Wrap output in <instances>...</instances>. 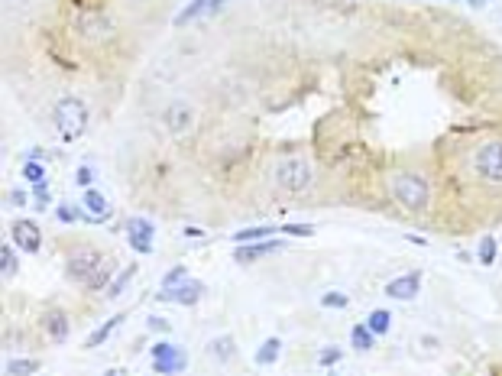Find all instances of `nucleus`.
Instances as JSON below:
<instances>
[{
    "label": "nucleus",
    "mask_w": 502,
    "mask_h": 376,
    "mask_svg": "<svg viewBox=\"0 0 502 376\" xmlns=\"http://www.w3.org/2000/svg\"><path fill=\"white\" fill-rule=\"evenodd\" d=\"M389 195L402 211H409L411 217H421L425 221L428 211H431L434 201V188L428 182L425 172L418 169H396L389 176Z\"/></svg>",
    "instance_id": "obj_1"
},
{
    "label": "nucleus",
    "mask_w": 502,
    "mask_h": 376,
    "mask_svg": "<svg viewBox=\"0 0 502 376\" xmlns=\"http://www.w3.org/2000/svg\"><path fill=\"white\" fill-rule=\"evenodd\" d=\"M114 260H107V256L94 253V250H78V253L69 256L65 263V273H69L72 283L84 285V289H104L110 285L107 279L114 276Z\"/></svg>",
    "instance_id": "obj_2"
},
{
    "label": "nucleus",
    "mask_w": 502,
    "mask_h": 376,
    "mask_svg": "<svg viewBox=\"0 0 502 376\" xmlns=\"http://www.w3.org/2000/svg\"><path fill=\"white\" fill-rule=\"evenodd\" d=\"M470 172L489 188H502V137H489L473 146Z\"/></svg>",
    "instance_id": "obj_3"
},
{
    "label": "nucleus",
    "mask_w": 502,
    "mask_h": 376,
    "mask_svg": "<svg viewBox=\"0 0 502 376\" xmlns=\"http://www.w3.org/2000/svg\"><path fill=\"white\" fill-rule=\"evenodd\" d=\"M52 120H55V130L62 133L65 143H78L88 130V104L75 94H65V98L55 104L52 110Z\"/></svg>",
    "instance_id": "obj_4"
},
{
    "label": "nucleus",
    "mask_w": 502,
    "mask_h": 376,
    "mask_svg": "<svg viewBox=\"0 0 502 376\" xmlns=\"http://www.w3.org/2000/svg\"><path fill=\"white\" fill-rule=\"evenodd\" d=\"M275 185L282 192H304L312 185V162L302 159V156H285V159L275 166Z\"/></svg>",
    "instance_id": "obj_5"
},
{
    "label": "nucleus",
    "mask_w": 502,
    "mask_h": 376,
    "mask_svg": "<svg viewBox=\"0 0 502 376\" xmlns=\"http://www.w3.org/2000/svg\"><path fill=\"white\" fill-rule=\"evenodd\" d=\"M152 370L162 376H176L185 370V353L178 351L176 344H169V341H159V344H152Z\"/></svg>",
    "instance_id": "obj_6"
},
{
    "label": "nucleus",
    "mask_w": 502,
    "mask_h": 376,
    "mask_svg": "<svg viewBox=\"0 0 502 376\" xmlns=\"http://www.w3.org/2000/svg\"><path fill=\"white\" fill-rule=\"evenodd\" d=\"M162 123H166L169 137H185L195 123V108L188 101H172L166 110H162Z\"/></svg>",
    "instance_id": "obj_7"
},
{
    "label": "nucleus",
    "mask_w": 502,
    "mask_h": 376,
    "mask_svg": "<svg viewBox=\"0 0 502 376\" xmlns=\"http://www.w3.org/2000/svg\"><path fill=\"white\" fill-rule=\"evenodd\" d=\"M10 237H13V244L20 246V250H26V253H36L39 246H42V234H39L36 221H26V217L13 221V227H10Z\"/></svg>",
    "instance_id": "obj_8"
},
{
    "label": "nucleus",
    "mask_w": 502,
    "mask_h": 376,
    "mask_svg": "<svg viewBox=\"0 0 502 376\" xmlns=\"http://www.w3.org/2000/svg\"><path fill=\"white\" fill-rule=\"evenodd\" d=\"M127 244L137 253H152V224L146 217H130L127 221Z\"/></svg>",
    "instance_id": "obj_9"
},
{
    "label": "nucleus",
    "mask_w": 502,
    "mask_h": 376,
    "mask_svg": "<svg viewBox=\"0 0 502 376\" xmlns=\"http://www.w3.org/2000/svg\"><path fill=\"white\" fill-rule=\"evenodd\" d=\"M201 292H205V285L195 283V279H188V283H178V285H172V289H162L156 299H159V302H176V305H195V302L201 299Z\"/></svg>",
    "instance_id": "obj_10"
},
{
    "label": "nucleus",
    "mask_w": 502,
    "mask_h": 376,
    "mask_svg": "<svg viewBox=\"0 0 502 376\" xmlns=\"http://www.w3.org/2000/svg\"><path fill=\"white\" fill-rule=\"evenodd\" d=\"M418 292H421V273L418 269H415V273H405V276L392 279V283L386 285V295L389 299H399V302H411Z\"/></svg>",
    "instance_id": "obj_11"
},
{
    "label": "nucleus",
    "mask_w": 502,
    "mask_h": 376,
    "mask_svg": "<svg viewBox=\"0 0 502 376\" xmlns=\"http://www.w3.org/2000/svg\"><path fill=\"white\" fill-rule=\"evenodd\" d=\"M285 246V240H263V244H240L234 250V260L244 263V266H250V263H256L259 256L266 253H275V250H282Z\"/></svg>",
    "instance_id": "obj_12"
},
{
    "label": "nucleus",
    "mask_w": 502,
    "mask_h": 376,
    "mask_svg": "<svg viewBox=\"0 0 502 376\" xmlns=\"http://www.w3.org/2000/svg\"><path fill=\"white\" fill-rule=\"evenodd\" d=\"M84 207H88L84 221H91V224H104L110 217V205H107V198L98 188H84Z\"/></svg>",
    "instance_id": "obj_13"
},
{
    "label": "nucleus",
    "mask_w": 502,
    "mask_h": 376,
    "mask_svg": "<svg viewBox=\"0 0 502 376\" xmlns=\"http://www.w3.org/2000/svg\"><path fill=\"white\" fill-rule=\"evenodd\" d=\"M42 324H46L49 338H52L55 344H62V341L69 338V315H65V312H49V315L42 318Z\"/></svg>",
    "instance_id": "obj_14"
},
{
    "label": "nucleus",
    "mask_w": 502,
    "mask_h": 376,
    "mask_svg": "<svg viewBox=\"0 0 502 376\" xmlns=\"http://www.w3.org/2000/svg\"><path fill=\"white\" fill-rule=\"evenodd\" d=\"M81 30H84V36H91V39H104V36H110V33H114V26L107 23L104 16L88 13V16H81Z\"/></svg>",
    "instance_id": "obj_15"
},
{
    "label": "nucleus",
    "mask_w": 502,
    "mask_h": 376,
    "mask_svg": "<svg viewBox=\"0 0 502 376\" xmlns=\"http://www.w3.org/2000/svg\"><path fill=\"white\" fill-rule=\"evenodd\" d=\"M207 353H211L217 363H227L230 357L236 353V344H234V338L230 334H221V338H214L211 344H207Z\"/></svg>",
    "instance_id": "obj_16"
},
{
    "label": "nucleus",
    "mask_w": 502,
    "mask_h": 376,
    "mask_svg": "<svg viewBox=\"0 0 502 376\" xmlns=\"http://www.w3.org/2000/svg\"><path fill=\"white\" fill-rule=\"evenodd\" d=\"M123 318H127V315H123V312H120V315H114V318H107V321L101 324L98 331H94L91 338H88V344H84V347H101V344H107V338H110V334H114V331L120 328V324H123Z\"/></svg>",
    "instance_id": "obj_17"
},
{
    "label": "nucleus",
    "mask_w": 502,
    "mask_h": 376,
    "mask_svg": "<svg viewBox=\"0 0 502 376\" xmlns=\"http://www.w3.org/2000/svg\"><path fill=\"white\" fill-rule=\"evenodd\" d=\"M366 328L373 331L376 338H380V334H389V328H392V315H389L386 308H373V312L366 315Z\"/></svg>",
    "instance_id": "obj_18"
},
{
    "label": "nucleus",
    "mask_w": 502,
    "mask_h": 376,
    "mask_svg": "<svg viewBox=\"0 0 502 376\" xmlns=\"http://www.w3.org/2000/svg\"><path fill=\"white\" fill-rule=\"evenodd\" d=\"M279 353H282V341L269 338V341H263V347L256 351V363H259V367H269V363L279 360Z\"/></svg>",
    "instance_id": "obj_19"
},
{
    "label": "nucleus",
    "mask_w": 502,
    "mask_h": 376,
    "mask_svg": "<svg viewBox=\"0 0 502 376\" xmlns=\"http://www.w3.org/2000/svg\"><path fill=\"white\" fill-rule=\"evenodd\" d=\"M350 344L357 347V351H373L376 347V334L366 324H353V331H350Z\"/></svg>",
    "instance_id": "obj_20"
},
{
    "label": "nucleus",
    "mask_w": 502,
    "mask_h": 376,
    "mask_svg": "<svg viewBox=\"0 0 502 376\" xmlns=\"http://www.w3.org/2000/svg\"><path fill=\"white\" fill-rule=\"evenodd\" d=\"M279 231V227H273V224H263V227H246V231L234 234L236 244H250V240H259V237H273V234Z\"/></svg>",
    "instance_id": "obj_21"
},
{
    "label": "nucleus",
    "mask_w": 502,
    "mask_h": 376,
    "mask_svg": "<svg viewBox=\"0 0 502 376\" xmlns=\"http://www.w3.org/2000/svg\"><path fill=\"white\" fill-rule=\"evenodd\" d=\"M16 269H20V263H16V253L10 250V244L0 246V273H4V279H13Z\"/></svg>",
    "instance_id": "obj_22"
},
{
    "label": "nucleus",
    "mask_w": 502,
    "mask_h": 376,
    "mask_svg": "<svg viewBox=\"0 0 502 376\" xmlns=\"http://www.w3.org/2000/svg\"><path fill=\"white\" fill-rule=\"evenodd\" d=\"M201 13H207V0H191L188 7L182 10V13L176 16V26H185V23H191L195 16H201Z\"/></svg>",
    "instance_id": "obj_23"
},
{
    "label": "nucleus",
    "mask_w": 502,
    "mask_h": 376,
    "mask_svg": "<svg viewBox=\"0 0 502 376\" xmlns=\"http://www.w3.org/2000/svg\"><path fill=\"white\" fill-rule=\"evenodd\" d=\"M133 273H137V266H123L120 276L110 279V285H107V295H110V299H114V295H120V292L127 289V283L133 279Z\"/></svg>",
    "instance_id": "obj_24"
},
{
    "label": "nucleus",
    "mask_w": 502,
    "mask_h": 376,
    "mask_svg": "<svg viewBox=\"0 0 502 376\" xmlns=\"http://www.w3.org/2000/svg\"><path fill=\"white\" fill-rule=\"evenodd\" d=\"M321 305L343 312V308H350V295H347V292H324V295H321Z\"/></svg>",
    "instance_id": "obj_25"
},
{
    "label": "nucleus",
    "mask_w": 502,
    "mask_h": 376,
    "mask_svg": "<svg viewBox=\"0 0 502 376\" xmlns=\"http://www.w3.org/2000/svg\"><path fill=\"white\" fill-rule=\"evenodd\" d=\"M477 256H479V266H493V263H496V240H493V237H483V240H479Z\"/></svg>",
    "instance_id": "obj_26"
},
{
    "label": "nucleus",
    "mask_w": 502,
    "mask_h": 376,
    "mask_svg": "<svg viewBox=\"0 0 502 376\" xmlns=\"http://www.w3.org/2000/svg\"><path fill=\"white\" fill-rule=\"evenodd\" d=\"M39 370L36 360H7V373L10 376H33Z\"/></svg>",
    "instance_id": "obj_27"
},
{
    "label": "nucleus",
    "mask_w": 502,
    "mask_h": 376,
    "mask_svg": "<svg viewBox=\"0 0 502 376\" xmlns=\"http://www.w3.org/2000/svg\"><path fill=\"white\" fill-rule=\"evenodd\" d=\"M23 178L26 182H33V185H39V182H46V169H42V162H26L23 166Z\"/></svg>",
    "instance_id": "obj_28"
},
{
    "label": "nucleus",
    "mask_w": 502,
    "mask_h": 376,
    "mask_svg": "<svg viewBox=\"0 0 502 376\" xmlns=\"http://www.w3.org/2000/svg\"><path fill=\"white\" fill-rule=\"evenodd\" d=\"M285 237H314V227L312 224H282L279 227Z\"/></svg>",
    "instance_id": "obj_29"
},
{
    "label": "nucleus",
    "mask_w": 502,
    "mask_h": 376,
    "mask_svg": "<svg viewBox=\"0 0 502 376\" xmlns=\"http://www.w3.org/2000/svg\"><path fill=\"white\" fill-rule=\"evenodd\" d=\"M185 276H188V269H185V266H172L166 273V279H162V285H166V289H172V285H178Z\"/></svg>",
    "instance_id": "obj_30"
},
{
    "label": "nucleus",
    "mask_w": 502,
    "mask_h": 376,
    "mask_svg": "<svg viewBox=\"0 0 502 376\" xmlns=\"http://www.w3.org/2000/svg\"><path fill=\"white\" fill-rule=\"evenodd\" d=\"M55 217H59L62 224H72V221H78V217H84L78 207H69V205H62L59 211H55Z\"/></svg>",
    "instance_id": "obj_31"
},
{
    "label": "nucleus",
    "mask_w": 502,
    "mask_h": 376,
    "mask_svg": "<svg viewBox=\"0 0 502 376\" xmlns=\"http://www.w3.org/2000/svg\"><path fill=\"white\" fill-rule=\"evenodd\" d=\"M33 198H36V211H42V207L49 205V185H46V182H39V185H36V192H33Z\"/></svg>",
    "instance_id": "obj_32"
},
{
    "label": "nucleus",
    "mask_w": 502,
    "mask_h": 376,
    "mask_svg": "<svg viewBox=\"0 0 502 376\" xmlns=\"http://www.w3.org/2000/svg\"><path fill=\"white\" fill-rule=\"evenodd\" d=\"M341 357H343V353L337 351V347H327V351L321 353V367H324V370H327V367H334V363L341 360Z\"/></svg>",
    "instance_id": "obj_33"
},
{
    "label": "nucleus",
    "mask_w": 502,
    "mask_h": 376,
    "mask_svg": "<svg viewBox=\"0 0 502 376\" xmlns=\"http://www.w3.org/2000/svg\"><path fill=\"white\" fill-rule=\"evenodd\" d=\"M75 182L81 185V188H91V182H94V172L88 169V166H81V169L75 172Z\"/></svg>",
    "instance_id": "obj_34"
},
{
    "label": "nucleus",
    "mask_w": 502,
    "mask_h": 376,
    "mask_svg": "<svg viewBox=\"0 0 502 376\" xmlns=\"http://www.w3.org/2000/svg\"><path fill=\"white\" fill-rule=\"evenodd\" d=\"M149 328H152V331H162V334H169V321H166V318H159V315H149Z\"/></svg>",
    "instance_id": "obj_35"
},
{
    "label": "nucleus",
    "mask_w": 502,
    "mask_h": 376,
    "mask_svg": "<svg viewBox=\"0 0 502 376\" xmlns=\"http://www.w3.org/2000/svg\"><path fill=\"white\" fill-rule=\"evenodd\" d=\"M405 240H409V244H415V246H428V240L418 237V234H405Z\"/></svg>",
    "instance_id": "obj_36"
},
{
    "label": "nucleus",
    "mask_w": 502,
    "mask_h": 376,
    "mask_svg": "<svg viewBox=\"0 0 502 376\" xmlns=\"http://www.w3.org/2000/svg\"><path fill=\"white\" fill-rule=\"evenodd\" d=\"M224 4H227V0H207V13H217Z\"/></svg>",
    "instance_id": "obj_37"
},
{
    "label": "nucleus",
    "mask_w": 502,
    "mask_h": 376,
    "mask_svg": "<svg viewBox=\"0 0 502 376\" xmlns=\"http://www.w3.org/2000/svg\"><path fill=\"white\" fill-rule=\"evenodd\" d=\"M10 205H26V195L23 192H10Z\"/></svg>",
    "instance_id": "obj_38"
},
{
    "label": "nucleus",
    "mask_w": 502,
    "mask_h": 376,
    "mask_svg": "<svg viewBox=\"0 0 502 376\" xmlns=\"http://www.w3.org/2000/svg\"><path fill=\"white\" fill-rule=\"evenodd\" d=\"M104 376H123V370H107Z\"/></svg>",
    "instance_id": "obj_39"
},
{
    "label": "nucleus",
    "mask_w": 502,
    "mask_h": 376,
    "mask_svg": "<svg viewBox=\"0 0 502 376\" xmlns=\"http://www.w3.org/2000/svg\"><path fill=\"white\" fill-rule=\"evenodd\" d=\"M483 4H486V0H470V7H483Z\"/></svg>",
    "instance_id": "obj_40"
},
{
    "label": "nucleus",
    "mask_w": 502,
    "mask_h": 376,
    "mask_svg": "<svg viewBox=\"0 0 502 376\" xmlns=\"http://www.w3.org/2000/svg\"><path fill=\"white\" fill-rule=\"evenodd\" d=\"M331 376H337V373H331Z\"/></svg>",
    "instance_id": "obj_41"
}]
</instances>
